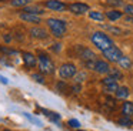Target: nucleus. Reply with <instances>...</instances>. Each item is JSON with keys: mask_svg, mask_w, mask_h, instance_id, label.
Here are the masks:
<instances>
[{"mask_svg": "<svg viewBox=\"0 0 133 131\" xmlns=\"http://www.w3.org/2000/svg\"><path fill=\"white\" fill-rule=\"evenodd\" d=\"M132 2H133V0H132Z\"/></svg>", "mask_w": 133, "mask_h": 131, "instance_id": "39", "label": "nucleus"}, {"mask_svg": "<svg viewBox=\"0 0 133 131\" xmlns=\"http://www.w3.org/2000/svg\"><path fill=\"white\" fill-rule=\"evenodd\" d=\"M106 104L109 105L110 108H115V107H116V103H115V100H113V98H109V97L106 98Z\"/></svg>", "mask_w": 133, "mask_h": 131, "instance_id": "31", "label": "nucleus"}, {"mask_svg": "<svg viewBox=\"0 0 133 131\" xmlns=\"http://www.w3.org/2000/svg\"><path fill=\"white\" fill-rule=\"evenodd\" d=\"M67 124H69L70 127H73V128H79V127H80V122H79L77 120H69Z\"/></svg>", "mask_w": 133, "mask_h": 131, "instance_id": "30", "label": "nucleus"}, {"mask_svg": "<svg viewBox=\"0 0 133 131\" xmlns=\"http://www.w3.org/2000/svg\"><path fill=\"white\" fill-rule=\"evenodd\" d=\"M12 6L15 7H20V6H27L30 3V0H12Z\"/></svg>", "mask_w": 133, "mask_h": 131, "instance_id": "21", "label": "nucleus"}, {"mask_svg": "<svg viewBox=\"0 0 133 131\" xmlns=\"http://www.w3.org/2000/svg\"><path fill=\"white\" fill-rule=\"evenodd\" d=\"M46 23H47V27L50 28V31H52V34L55 37H63L64 34H66L67 26H66V23H64L63 20L50 17V19L46 20Z\"/></svg>", "mask_w": 133, "mask_h": 131, "instance_id": "2", "label": "nucleus"}, {"mask_svg": "<svg viewBox=\"0 0 133 131\" xmlns=\"http://www.w3.org/2000/svg\"><path fill=\"white\" fill-rule=\"evenodd\" d=\"M106 17L109 20H112V21H115V20H119L122 17V11H119V10H110V11H107L106 13Z\"/></svg>", "mask_w": 133, "mask_h": 131, "instance_id": "16", "label": "nucleus"}, {"mask_svg": "<svg viewBox=\"0 0 133 131\" xmlns=\"http://www.w3.org/2000/svg\"><path fill=\"white\" fill-rule=\"evenodd\" d=\"M39 68H40L42 74H52L55 71V64L50 60V57L44 56V54H40L39 56Z\"/></svg>", "mask_w": 133, "mask_h": 131, "instance_id": "3", "label": "nucleus"}, {"mask_svg": "<svg viewBox=\"0 0 133 131\" xmlns=\"http://www.w3.org/2000/svg\"><path fill=\"white\" fill-rule=\"evenodd\" d=\"M130 94V90L127 87H119V90L116 91V97L117 98H122V100H126Z\"/></svg>", "mask_w": 133, "mask_h": 131, "instance_id": "14", "label": "nucleus"}, {"mask_svg": "<svg viewBox=\"0 0 133 131\" xmlns=\"http://www.w3.org/2000/svg\"><path fill=\"white\" fill-rule=\"evenodd\" d=\"M22 57H23V61H24V66L26 67H29V68H32V67H35L36 66V57H35V54H32V53H27V51H23V54H22Z\"/></svg>", "mask_w": 133, "mask_h": 131, "instance_id": "9", "label": "nucleus"}, {"mask_svg": "<svg viewBox=\"0 0 133 131\" xmlns=\"http://www.w3.org/2000/svg\"><path fill=\"white\" fill-rule=\"evenodd\" d=\"M119 66H120L122 68H130V67H132V61H130L129 57L122 56V59L119 60Z\"/></svg>", "mask_w": 133, "mask_h": 131, "instance_id": "18", "label": "nucleus"}, {"mask_svg": "<svg viewBox=\"0 0 133 131\" xmlns=\"http://www.w3.org/2000/svg\"><path fill=\"white\" fill-rule=\"evenodd\" d=\"M110 76L115 77L116 80H122V73L119 70H116V68H113V70H110Z\"/></svg>", "mask_w": 133, "mask_h": 131, "instance_id": "24", "label": "nucleus"}, {"mask_svg": "<svg viewBox=\"0 0 133 131\" xmlns=\"http://www.w3.org/2000/svg\"><path fill=\"white\" fill-rule=\"evenodd\" d=\"M80 90H82V87H80V85H79V83H77V84H76L75 87H73V91H75V93H79V91H80Z\"/></svg>", "mask_w": 133, "mask_h": 131, "instance_id": "35", "label": "nucleus"}, {"mask_svg": "<svg viewBox=\"0 0 133 131\" xmlns=\"http://www.w3.org/2000/svg\"><path fill=\"white\" fill-rule=\"evenodd\" d=\"M104 28H106V30H109V31H112V33H115V34H122V30H120V28H117V27H110V26H104Z\"/></svg>", "mask_w": 133, "mask_h": 131, "instance_id": "26", "label": "nucleus"}, {"mask_svg": "<svg viewBox=\"0 0 133 131\" xmlns=\"http://www.w3.org/2000/svg\"><path fill=\"white\" fill-rule=\"evenodd\" d=\"M0 50L3 51V53H7V54H16L15 50H10V48H6V47H2Z\"/></svg>", "mask_w": 133, "mask_h": 131, "instance_id": "33", "label": "nucleus"}, {"mask_svg": "<svg viewBox=\"0 0 133 131\" xmlns=\"http://www.w3.org/2000/svg\"><path fill=\"white\" fill-rule=\"evenodd\" d=\"M95 57H96V54L93 53L90 48H83L82 50V53H80V59L83 60V61H89V60H95Z\"/></svg>", "mask_w": 133, "mask_h": 131, "instance_id": "12", "label": "nucleus"}, {"mask_svg": "<svg viewBox=\"0 0 133 131\" xmlns=\"http://www.w3.org/2000/svg\"><path fill=\"white\" fill-rule=\"evenodd\" d=\"M32 78L35 80V81H37L39 84H43V83H44V78H43V76H42V74H33Z\"/></svg>", "mask_w": 133, "mask_h": 131, "instance_id": "25", "label": "nucleus"}, {"mask_svg": "<svg viewBox=\"0 0 133 131\" xmlns=\"http://www.w3.org/2000/svg\"><path fill=\"white\" fill-rule=\"evenodd\" d=\"M22 11H24V13H33V14H43L44 11L42 10V9H39L37 6H29V7H23V10Z\"/></svg>", "mask_w": 133, "mask_h": 131, "instance_id": "17", "label": "nucleus"}, {"mask_svg": "<svg viewBox=\"0 0 133 131\" xmlns=\"http://www.w3.org/2000/svg\"><path fill=\"white\" fill-rule=\"evenodd\" d=\"M77 73V68H76L75 64L72 63H64L60 68H59V74H60L62 78H72V77L76 76Z\"/></svg>", "mask_w": 133, "mask_h": 131, "instance_id": "4", "label": "nucleus"}, {"mask_svg": "<svg viewBox=\"0 0 133 131\" xmlns=\"http://www.w3.org/2000/svg\"><path fill=\"white\" fill-rule=\"evenodd\" d=\"M79 131H82V130H79Z\"/></svg>", "mask_w": 133, "mask_h": 131, "instance_id": "38", "label": "nucleus"}, {"mask_svg": "<svg viewBox=\"0 0 133 131\" xmlns=\"http://www.w3.org/2000/svg\"><path fill=\"white\" fill-rule=\"evenodd\" d=\"M122 114L124 117H132L133 115V103L132 101H124L122 104Z\"/></svg>", "mask_w": 133, "mask_h": 131, "instance_id": "11", "label": "nucleus"}, {"mask_svg": "<svg viewBox=\"0 0 133 131\" xmlns=\"http://www.w3.org/2000/svg\"><path fill=\"white\" fill-rule=\"evenodd\" d=\"M115 81H116V78H115V77H112V76H107V77H104V78L102 80V83H103V85L112 84V83H115Z\"/></svg>", "mask_w": 133, "mask_h": 131, "instance_id": "23", "label": "nucleus"}, {"mask_svg": "<svg viewBox=\"0 0 133 131\" xmlns=\"http://www.w3.org/2000/svg\"><path fill=\"white\" fill-rule=\"evenodd\" d=\"M20 19L24 20V21H29V23H42V19L39 17V14H33V13H22L20 14Z\"/></svg>", "mask_w": 133, "mask_h": 131, "instance_id": "10", "label": "nucleus"}, {"mask_svg": "<svg viewBox=\"0 0 133 131\" xmlns=\"http://www.w3.org/2000/svg\"><path fill=\"white\" fill-rule=\"evenodd\" d=\"M89 17L92 20H97V21H103L104 20V16L100 11H89Z\"/></svg>", "mask_w": 133, "mask_h": 131, "instance_id": "19", "label": "nucleus"}, {"mask_svg": "<svg viewBox=\"0 0 133 131\" xmlns=\"http://www.w3.org/2000/svg\"><path fill=\"white\" fill-rule=\"evenodd\" d=\"M57 88H59V90H64V88H66V84H64L63 81L59 83V84H57Z\"/></svg>", "mask_w": 133, "mask_h": 131, "instance_id": "34", "label": "nucleus"}, {"mask_svg": "<svg viewBox=\"0 0 133 131\" xmlns=\"http://www.w3.org/2000/svg\"><path fill=\"white\" fill-rule=\"evenodd\" d=\"M117 124L120 125V127H126V128L133 127V121H132V118H130V117H124V115H123V118L117 120Z\"/></svg>", "mask_w": 133, "mask_h": 131, "instance_id": "15", "label": "nucleus"}, {"mask_svg": "<svg viewBox=\"0 0 133 131\" xmlns=\"http://www.w3.org/2000/svg\"><path fill=\"white\" fill-rule=\"evenodd\" d=\"M69 10L75 14H83L86 11H89V6L86 3H73L69 6Z\"/></svg>", "mask_w": 133, "mask_h": 131, "instance_id": "8", "label": "nucleus"}, {"mask_svg": "<svg viewBox=\"0 0 133 131\" xmlns=\"http://www.w3.org/2000/svg\"><path fill=\"white\" fill-rule=\"evenodd\" d=\"M44 4H46L47 9H50V10H53V11H64L67 9V6L64 4V3L57 2V0H49V2H46Z\"/></svg>", "mask_w": 133, "mask_h": 131, "instance_id": "7", "label": "nucleus"}, {"mask_svg": "<svg viewBox=\"0 0 133 131\" xmlns=\"http://www.w3.org/2000/svg\"><path fill=\"white\" fill-rule=\"evenodd\" d=\"M0 2H6V0H0Z\"/></svg>", "mask_w": 133, "mask_h": 131, "instance_id": "37", "label": "nucleus"}, {"mask_svg": "<svg viewBox=\"0 0 133 131\" xmlns=\"http://www.w3.org/2000/svg\"><path fill=\"white\" fill-rule=\"evenodd\" d=\"M84 78H86V74H84V73H80V74H77V76H75V81L76 83L84 81Z\"/></svg>", "mask_w": 133, "mask_h": 131, "instance_id": "27", "label": "nucleus"}, {"mask_svg": "<svg viewBox=\"0 0 133 131\" xmlns=\"http://www.w3.org/2000/svg\"><path fill=\"white\" fill-rule=\"evenodd\" d=\"M49 117L50 120H52V121H55V122H57L59 120H60V115H59V114H56V113H49Z\"/></svg>", "mask_w": 133, "mask_h": 131, "instance_id": "29", "label": "nucleus"}, {"mask_svg": "<svg viewBox=\"0 0 133 131\" xmlns=\"http://www.w3.org/2000/svg\"><path fill=\"white\" fill-rule=\"evenodd\" d=\"M52 50L55 51V53H59V51L62 50V44H60V43H57V44H53V46H52Z\"/></svg>", "mask_w": 133, "mask_h": 131, "instance_id": "32", "label": "nucleus"}, {"mask_svg": "<svg viewBox=\"0 0 133 131\" xmlns=\"http://www.w3.org/2000/svg\"><path fill=\"white\" fill-rule=\"evenodd\" d=\"M92 43L102 51H104L107 48H110L112 46H115L113 44V40L107 34L102 33V31H96V33L92 34Z\"/></svg>", "mask_w": 133, "mask_h": 131, "instance_id": "1", "label": "nucleus"}, {"mask_svg": "<svg viewBox=\"0 0 133 131\" xmlns=\"http://www.w3.org/2000/svg\"><path fill=\"white\" fill-rule=\"evenodd\" d=\"M102 53H103V56L106 57L109 61H113V63H119V60L122 59V56H123L122 51H120V48L116 47V46H112L110 48L102 51Z\"/></svg>", "mask_w": 133, "mask_h": 131, "instance_id": "5", "label": "nucleus"}, {"mask_svg": "<svg viewBox=\"0 0 133 131\" xmlns=\"http://www.w3.org/2000/svg\"><path fill=\"white\" fill-rule=\"evenodd\" d=\"M124 21L126 23H133V16H127L126 19H124Z\"/></svg>", "mask_w": 133, "mask_h": 131, "instance_id": "36", "label": "nucleus"}, {"mask_svg": "<svg viewBox=\"0 0 133 131\" xmlns=\"http://www.w3.org/2000/svg\"><path fill=\"white\" fill-rule=\"evenodd\" d=\"M107 4L113 6V7H120V6H123V2L122 0H107Z\"/></svg>", "mask_w": 133, "mask_h": 131, "instance_id": "22", "label": "nucleus"}, {"mask_svg": "<svg viewBox=\"0 0 133 131\" xmlns=\"http://www.w3.org/2000/svg\"><path fill=\"white\" fill-rule=\"evenodd\" d=\"M30 33H32V36L36 37V39H46L47 37L46 30H43V28H40V27H33L32 30H30Z\"/></svg>", "mask_w": 133, "mask_h": 131, "instance_id": "13", "label": "nucleus"}, {"mask_svg": "<svg viewBox=\"0 0 133 131\" xmlns=\"http://www.w3.org/2000/svg\"><path fill=\"white\" fill-rule=\"evenodd\" d=\"M119 90V85H117V83H112V84H107V85H104V91L106 93H116V91Z\"/></svg>", "mask_w": 133, "mask_h": 131, "instance_id": "20", "label": "nucleus"}, {"mask_svg": "<svg viewBox=\"0 0 133 131\" xmlns=\"http://www.w3.org/2000/svg\"><path fill=\"white\" fill-rule=\"evenodd\" d=\"M93 70H95L96 73H99V74H107V73H110L112 68H110V66H109L107 61H104V60H97Z\"/></svg>", "mask_w": 133, "mask_h": 131, "instance_id": "6", "label": "nucleus"}, {"mask_svg": "<svg viewBox=\"0 0 133 131\" xmlns=\"http://www.w3.org/2000/svg\"><path fill=\"white\" fill-rule=\"evenodd\" d=\"M124 11L127 16H133V4H126L124 6Z\"/></svg>", "mask_w": 133, "mask_h": 131, "instance_id": "28", "label": "nucleus"}]
</instances>
